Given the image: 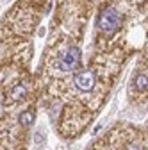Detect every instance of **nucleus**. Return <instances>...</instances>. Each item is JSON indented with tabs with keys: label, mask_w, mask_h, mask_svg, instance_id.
I'll use <instances>...</instances> for the list:
<instances>
[{
	"label": "nucleus",
	"mask_w": 148,
	"mask_h": 150,
	"mask_svg": "<svg viewBox=\"0 0 148 150\" xmlns=\"http://www.w3.org/2000/svg\"><path fill=\"white\" fill-rule=\"evenodd\" d=\"M127 150H141L137 145H130V146H127Z\"/></svg>",
	"instance_id": "nucleus-7"
},
{
	"label": "nucleus",
	"mask_w": 148,
	"mask_h": 150,
	"mask_svg": "<svg viewBox=\"0 0 148 150\" xmlns=\"http://www.w3.org/2000/svg\"><path fill=\"white\" fill-rule=\"evenodd\" d=\"M121 22H123V16L114 7H107L98 16V27L104 32H114V30H118L121 27Z\"/></svg>",
	"instance_id": "nucleus-1"
},
{
	"label": "nucleus",
	"mask_w": 148,
	"mask_h": 150,
	"mask_svg": "<svg viewBox=\"0 0 148 150\" xmlns=\"http://www.w3.org/2000/svg\"><path fill=\"white\" fill-rule=\"evenodd\" d=\"M25 95H27V86L25 84H18L11 91V98H14V100H22V98H25Z\"/></svg>",
	"instance_id": "nucleus-4"
},
{
	"label": "nucleus",
	"mask_w": 148,
	"mask_h": 150,
	"mask_svg": "<svg viewBox=\"0 0 148 150\" xmlns=\"http://www.w3.org/2000/svg\"><path fill=\"white\" fill-rule=\"evenodd\" d=\"M73 84H75L80 91H91L97 84V79H95V73L89 71V70H82V71H77L75 77H73Z\"/></svg>",
	"instance_id": "nucleus-3"
},
{
	"label": "nucleus",
	"mask_w": 148,
	"mask_h": 150,
	"mask_svg": "<svg viewBox=\"0 0 148 150\" xmlns=\"http://www.w3.org/2000/svg\"><path fill=\"white\" fill-rule=\"evenodd\" d=\"M79 63H80V50L77 47H71L61 55V59L57 61V68L61 71H70L75 66H79Z\"/></svg>",
	"instance_id": "nucleus-2"
},
{
	"label": "nucleus",
	"mask_w": 148,
	"mask_h": 150,
	"mask_svg": "<svg viewBox=\"0 0 148 150\" xmlns=\"http://www.w3.org/2000/svg\"><path fill=\"white\" fill-rule=\"evenodd\" d=\"M136 88L139 89V91H144V89H148V77L146 75H143V73H139V75H136Z\"/></svg>",
	"instance_id": "nucleus-6"
},
{
	"label": "nucleus",
	"mask_w": 148,
	"mask_h": 150,
	"mask_svg": "<svg viewBox=\"0 0 148 150\" xmlns=\"http://www.w3.org/2000/svg\"><path fill=\"white\" fill-rule=\"evenodd\" d=\"M32 122H34V111H32V109L23 111L22 115H20V125H22V127H29Z\"/></svg>",
	"instance_id": "nucleus-5"
}]
</instances>
